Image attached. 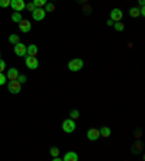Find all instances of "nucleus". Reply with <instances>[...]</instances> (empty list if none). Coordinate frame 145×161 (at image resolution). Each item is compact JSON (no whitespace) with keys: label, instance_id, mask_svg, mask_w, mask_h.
<instances>
[{"label":"nucleus","instance_id":"obj_15","mask_svg":"<svg viewBox=\"0 0 145 161\" xmlns=\"http://www.w3.org/2000/svg\"><path fill=\"white\" fill-rule=\"evenodd\" d=\"M12 20L16 22V23H19L20 20H22V15H20V12H13V15H12Z\"/></svg>","mask_w":145,"mask_h":161},{"label":"nucleus","instance_id":"obj_28","mask_svg":"<svg viewBox=\"0 0 145 161\" xmlns=\"http://www.w3.org/2000/svg\"><path fill=\"white\" fill-rule=\"evenodd\" d=\"M49 151H51V155H52V157H57V155H58V153H59L58 148H55V147H52Z\"/></svg>","mask_w":145,"mask_h":161},{"label":"nucleus","instance_id":"obj_21","mask_svg":"<svg viewBox=\"0 0 145 161\" xmlns=\"http://www.w3.org/2000/svg\"><path fill=\"white\" fill-rule=\"evenodd\" d=\"M46 2H48V0H33V5L36 7H44Z\"/></svg>","mask_w":145,"mask_h":161},{"label":"nucleus","instance_id":"obj_25","mask_svg":"<svg viewBox=\"0 0 145 161\" xmlns=\"http://www.w3.org/2000/svg\"><path fill=\"white\" fill-rule=\"evenodd\" d=\"M6 80H7V77L3 73H0V86H3L5 83H6Z\"/></svg>","mask_w":145,"mask_h":161},{"label":"nucleus","instance_id":"obj_24","mask_svg":"<svg viewBox=\"0 0 145 161\" xmlns=\"http://www.w3.org/2000/svg\"><path fill=\"white\" fill-rule=\"evenodd\" d=\"M10 2H12V0H0V7L10 6Z\"/></svg>","mask_w":145,"mask_h":161},{"label":"nucleus","instance_id":"obj_9","mask_svg":"<svg viewBox=\"0 0 145 161\" xmlns=\"http://www.w3.org/2000/svg\"><path fill=\"white\" fill-rule=\"evenodd\" d=\"M19 29L20 32H23V34H28L29 31H31V22L26 19H22L19 22Z\"/></svg>","mask_w":145,"mask_h":161},{"label":"nucleus","instance_id":"obj_8","mask_svg":"<svg viewBox=\"0 0 145 161\" xmlns=\"http://www.w3.org/2000/svg\"><path fill=\"white\" fill-rule=\"evenodd\" d=\"M87 138H89L90 141H97V139L100 138L99 129H96V128H92V129H89V131H87Z\"/></svg>","mask_w":145,"mask_h":161},{"label":"nucleus","instance_id":"obj_29","mask_svg":"<svg viewBox=\"0 0 145 161\" xmlns=\"http://www.w3.org/2000/svg\"><path fill=\"white\" fill-rule=\"evenodd\" d=\"M139 15H141V16H145V7L144 6H141V9H139Z\"/></svg>","mask_w":145,"mask_h":161},{"label":"nucleus","instance_id":"obj_3","mask_svg":"<svg viewBox=\"0 0 145 161\" xmlns=\"http://www.w3.org/2000/svg\"><path fill=\"white\" fill-rule=\"evenodd\" d=\"M7 90H9V93H12V94L20 93V83L18 80L9 81V84H7Z\"/></svg>","mask_w":145,"mask_h":161},{"label":"nucleus","instance_id":"obj_14","mask_svg":"<svg viewBox=\"0 0 145 161\" xmlns=\"http://www.w3.org/2000/svg\"><path fill=\"white\" fill-rule=\"evenodd\" d=\"M99 132L102 136H105V138H109L110 136V128L107 126H102V129H99Z\"/></svg>","mask_w":145,"mask_h":161},{"label":"nucleus","instance_id":"obj_1","mask_svg":"<svg viewBox=\"0 0 145 161\" xmlns=\"http://www.w3.org/2000/svg\"><path fill=\"white\" fill-rule=\"evenodd\" d=\"M83 65H84L83 60L74 58V60H71L70 62H68V70H70V71H80V70L83 68Z\"/></svg>","mask_w":145,"mask_h":161},{"label":"nucleus","instance_id":"obj_5","mask_svg":"<svg viewBox=\"0 0 145 161\" xmlns=\"http://www.w3.org/2000/svg\"><path fill=\"white\" fill-rule=\"evenodd\" d=\"M10 6H12L15 12H22L25 9V6H26V3H25V0H12Z\"/></svg>","mask_w":145,"mask_h":161},{"label":"nucleus","instance_id":"obj_2","mask_svg":"<svg viewBox=\"0 0 145 161\" xmlns=\"http://www.w3.org/2000/svg\"><path fill=\"white\" fill-rule=\"evenodd\" d=\"M74 129H76V121L74 119H66V121L62 122V131L67 132V134H71L74 132Z\"/></svg>","mask_w":145,"mask_h":161},{"label":"nucleus","instance_id":"obj_4","mask_svg":"<svg viewBox=\"0 0 145 161\" xmlns=\"http://www.w3.org/2000/svg\"><path fill=\"white\" fill-rule=\"evenodd\" d=\"M25 64H26V67L29 70H35V68H38V60H36V57H31V55H26V58H25Z\"/></svg>","mask_w":145,"mask_h":161},{"label":"nucleus","instance_id":"obj_17","mask_svg":"<svg viewBox=\"0 0 145 161\" xmlns=\"http://www.w3.org/2000/svg\"><path fill=\"white\" fill-rule=\"evenodd\" d=\"M9 42L10 44H18V42H20V38H19V35H10L9 36Z\"/></svg>","mask_w":145,"mask_h":161},{"label":"nucleus","instance_id":"obj_7","mask_svg":"<svg viewBox=\"0 0 145 161\" xmlns=\"http://www.w3.org/2000/svg\"><path fill=\"white\" fill-rule=\"evenodd\" d=\"M45 10H44V7H36L35 10L32 12V18L35 20H42L44 18H45Z\"/></svg>","mask_w":145,"mask_h":161},{"label":"nucleus","instance_id":"obj_16","mask_svg":"<svg viewBox=\"0 0 145 161\" xmlns=\"http://www.w3.org/2000/svg\"><path fill=\"white\" fill-rule=\"evenodd\" d=\"M70 118H71V119H74V121H77V119L80 118V112L77 110V109H72L71 112H70Z\"/></svg>","mask_w":145,"mask_h":161},{"label":"nucleus","instance_id":"obj_30","mask_svg":"<svg viewBox=\"0 0 145 161\" xmlns=\"http://www.w3.org/2000/svg\"><path fill=\"white\" fill-rule=\"evenodd\" d=\"M106 25H107V26H113V20H112V19H109L107 22H106Z\"/></svg>","mask_w":145,"mask_h":161},{"label":"nucleus","instance_id":"obj_19","mask_svg":"<svg viewBox=\"0 0 145 161\" xmlns=\"http://www.w3.org/2000/svg\"><path fill=\"white\" fill-rule=\"evenodd\" d=\"M129 15H131L132 18H138L139 16V9H137V7H131V9H129Z\"/></svg>","mask_w":145,"mask_h":161},{"label":"nucleus","instance_id":"obj_18","mask_svg":"<svg viewBox=\"0 0 145 161\" xmlns=\"http://www.w3.org/2000/svg\"><path fill=\"white\" fill-rule=\"evenodd\" d=\"M113 28H115L116 31L120 32V31H123V29H125V23H122V22L119 20V22H116V23H113Z\"/></svg>","mask_w":145,"mask_h":161},{"label":"nucleus","instance_id":"obj_6","mask_svg":"<svg viewBox=\"0 0 145 161\" xmlns=\"http://www.w3.org/2000/svg\"><path fill=\"white\" fill-rule=\"evenodd\" d=\"M15 54H16L18 57H25V55H26V45H23L22 42L15 44Z\"/></svg>","mask_w":145,"mask_h":161},{"label":"nucleus","instance_id":"obj_10","mask_svg":"<svg viewBox=\"0 0 145 161\" xmlns=\"http://www.w3.org/2000/svg\"><path fill=\"white\" fill-rule=\"evenodd\" d=\"M122 16H123V13H122L120 9H113L112 12H110V19L113 22H119V20L122 19Z\"/></svg>","mask_w":145,"mask_h":161},{"label":"nucleus","instance_id":"obj_26","mask_svg":"<svg viewBox=\"0 0 145 161\" xmlns=\"http://www.w3.org/2000/svg\"><path fill=\"white\" fill-rule=\"evenodd\" d=\"M5 70H6V62L0 58V73H3Z\"/></svg>","mask_w":145,"mask_h":161},{"label":"nucleus","instance_id":"obj_22","mask_svg":"<svg viewBox=\"0 0 145 161\" xmlns=\"http://www.w3.org/2000/svg\"><path fill=\"white\" fill-rule=\"evenodd\" d=\"M16 80L19 81L20 84H22V83H26V75H25V74H19V75H18V79H16Z\"/></svg>","mask_w":145,"mask_h":161},{"label":"nucleus","instance_id":"obj_31","mask_svg":"<svg viewBox=\"0 0 145 161\" xmlns=\"http://www.w3.org/2000/svg\"><path fill=\"white\" fill-rule=\"evenodd\" d=\"M138 2H139V5H141V6H144V5H145V0H138Z\"/></svg>","mask_w":145,"mask_h":161},{"label":"nucleus","instance_id":"obj_11","mask_svg":"<svg viewBox=\"0 0 145 161\" xmlns=\"http://www.w3.org/2000/svg\"><path fill=\"white\" fill-rule=\"evenodd\" d=\"M61 160L64 161H77L79 160V155H77V153H74V151H68Z\"/></svg>","mask_w":145,"mask_h":161},{"label":"nucleus","instance_id":"obj_13","mask_svg":"<svg viewBox=\"0 0 145 161\" xmlns=\"http://www.w3.org/2000/svg\"><path fill=\"white\" fill-rule=\"evenodd\" d=\"M36 54H38V47H36V45L31 44L29 47H26V55H31V57H36Z\"/></svg>","mask_w":145,"mask_h":161},{"label":"nucleus","instance_id":"obj_23","mask_svg":"<svg viewBox=\"0 0 145 161\" xmlns=\"http://www.w3.org/2000/svg\"><path fill=\"white\" fill-rule=\"evenodd\" d=\"M28 9V10H29V12H31V13H32L33 10H35V9H36V6H35V5H33V2H31V3H28L26 6H25Z\"/></svg>","mask_w":145,"mask_h":161},{"label":"nucleus","instance_id":"obj_32","mask_svg":"<svg viewBox=\"0 0 145 161\" xmlns=\"http://www.w3.org/2000/svg\"><path fill=\"white\" fill-rule=\"evenodd\" d=\"M76 2H79V3H86L87 0H76Z\"/></svg>","mask_w":145,"mask_h":161},{"label":"nucleus","instance_id":"obj_12","mask_svg":"<svg viewBox=\"0 0 145 161\" xmlns=\"http://www.w3.org/2000/svg\"><path fill=\"white\" fill-rule=\"evenodd\" d=\"M18 75H19V71H18L16 68H9V70H7L6 77L9 79V81L16 80V79H18Z\"/></svg>","mask_w":145,"mask_h":161},{"label":"nucleus","instance_id":"obj_20","mask_svg":"<svg viewBox=\"0 0 145 161\" xmlns=\"http://www.w3.org/2000/svg\"><path fill=\"white\" fill-rule=\"evenodd\" d=\"M44 10H45V12H54V10H55V6H54L52 3H48V2H46L45 6H44Z\"/></svg>","mask_w":145,"mask_h":161},{"label":"nucleus","instance_id":"obj_27","mask_svg":"<svg viewBox=\"0 0 145 161\" xmlns=\"http://www.w3.org/2000/svg\"><path fill=\"white\" fill-rule=\"evenodd\" d=\"M83 10H84V13H86V15L92 13V7L89 6V5H84V6H83Z\"/></svg>","mask_w":145,"mask_h":161}]
</instances>
